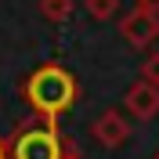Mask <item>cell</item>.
Segmentation results:
<instances>
[{"instance_id": "8", "label": "cell", "mask_w": 159, "mask_h": 159, "mask_svg": "<svg viewBox=\"0 0 159 159\" xmlns=\"http://www.w3.org/2000/svg\"><path fill=\"white\" fill-rule=\"evenodd\" d=\"M141 80H148V83L159 87V51H148V54H145V61H141Z\"/></svg>"}, {"instance_id": "7", "label": "cell", "mask_w": 159, "mask_h": 159, "mask_svg": "<svg viewBox=\"0 0 159 159\" xmlns=\"http://www.w3.org/2000/svg\"><path fill=\"white\" fill-rule=\"evenodd\" d=\"M83 7L94 22H109L119 15V0H83Z\"/></svg>"}, {"instance_id": "11", "label": "cell", "mask_w": 159, "mask_h": 159, "mask_svg": "<svg viewBox=\"0 0 159 159\" xmlns=\"http://www.w3.org/2000/svg\"><path fill=\"white\" fill-rule=\"evenodd\" d=\"M0 159H11L7 156V138H0Z\"/></svg>"}, {"instance_id": "6", "label": "cell", "mask_w": 159, "mask_h": 159, "mask_svg": "<svg viewBox=\"0 0 159 159\" xmlns=\"http://www.w3.org/2000/svg\"><path fill=\"white\" fill-rule=\"evenodd\" d=\"M40 15L51 22V25H61V22L72 18V11H76V0H36Z\"/></svg>"}, {"instance_id": "2", "label": "cell", "mask_w": 159, "mask_h": 159, "mask_svg": "<svg viewBox=\"0 0 159 159\" xmlns=\"http://www.w3.org/2000/svg\"><path fill=\"white\" fill-rule=\"evenodd\" d=\"M61 141H65V134H61L58 119L33 112L7 138V156L11 159H61Z\"/></svg>"}, {"instance_id": "5", "label": "cell", "mask_w": 159, "mask_h": 159, "mask_svg": "<svg viewBox=\"0 0 159 159\" xmlns=\"http://www.w3.org/2000/svg\"><path fill=\"white\" fill-rule=\"evenodd\" d=\"M90 138L98 141L101 148H123L130 141V119L119 109H105L94 123H90Z\"/></svg>"}, {"instance_id": "1", "label": "cell", "mask_w": 159, "mask_h": 159, "mask_svg": "<svg viewBox=\"0 0 159 159\" xmlns=\"http://www.w3.org/2000/svg\"><path fill=\"white\" fill-rule=\"evenodd\" d=\"M22 98L36 116H47V119H61L65 112L76 105L80 98V83L65 65L58 61H43L29 76L22 80Z\"/></svg>"}, {"instance_id": "4", "label": "cell", "mask_w": 159, "mask_h": 159, "mask_svg": "<svg viewBox=\"0 0 159 159\" xmlns=\"http://www.w3.org/2000/svg\"><path fill=\"white\" fill-rule=\"evenodd\" d=\"M123 109H127L130 119H138V123H148V119L159 116V87L148 83V80H134L123 94Z\"/></svg>"}, {"instance_id": "3", "label": "cell", "mask_w": 159, "mask_h": 159, "mask_svg": "<svg viewBox=\"0 0 159 159\" xmlns=\"http://www.w3.org/2000/svg\"><path fill=\"white\" fill-rule=\"evenodd\" d=\"M119 36L127 40L134 51L152 47L159 40V15H148V11H141V7L127 11V15L119 18Z\"/></svg>"}, {"instance_id": "10", "label": "cell", "mask_w": 159, "mask_h": 159, "mask_svg": "<svg viewBox=\"0 0 159 159\" xmlns=\"http://www.w3.org/2000/svg\"><path fill=\"white\" fill-rule=\"evenodd\" d=\"M134 7L148 11V15H159V0H134Z\"/></svg>"}, {"instance_id": "9", "label": "cell", "mask_w": 159, "mask_h": 159, "mask_svg": "<svg viewBox=\"0 0 159 159\" xmlns=\"http://www.w3.org/2000/svg\"><path fill=\"white\" fill-rule=\"evenodd\" d=\"M61 159H83V152H80V145L65 134V141H61Z\"/></svg>"}, {"instance_id": "12", "label": "cell", "mask_w": 159, "mask_h": 159, "mask_svg": "<svg viewBox=\"0 0 159 159\" xmlns=\"http://www.w3.org/2000/svg\"><path fill=\"white\" fill-rule=\"evenodd\" d=\"M156 159H159V152H156Z\"/></svg>"}]
</instances>
